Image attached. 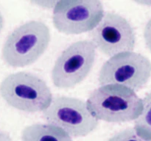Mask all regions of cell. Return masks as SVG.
Wrapping results in <instances>:
<instances>
[{"instance_id":"1","label":"cell","mask_w":151,"mask_h":141,"mask_svg":"<svg viewBox=\"0 0 151 141\" xmlns=\"http://www.w3.org/2000/svg\"><path fill=\"white\" fill-rule=\"evenodd\" d=\"M51 41L49 26L41 21H29L13 29L4 41L1 58L13 68L35 63L47 51Z\"/></svg>"},{"instance_id":"2","label":"cell","mask_w":151,"mask_h":141,"mask_svg":"<svg viewBox=\"0 0 151 141\" xmlns=\"http://www.w3.org/2000/svg\"><path fill=\"white\" fill-rule=\"evenodd\" d=\"M86 104L94 118L108 123L135 120L142 110V99L134 90L119 85L97 88L90 94Z\"/></svg>"},{"instance_id":"3","label":"cell","mask_w":151,"mask_h":141,"mask_svg":"<svg viewBox=\"0 0 151 141\" xmlns=\"http://www.w3.org/2000/svg\"><path fill=\"white\" fill-rule=\"evenodd\" d=\"M0 95L9 106L29 113H43L53 99L47 82L37 75L25 71L6 76L0 84Z\"/></svg>"},{"instance_id":"4","label":"cell","mask_w":151,"mask_h":141,"mask_svg":"<svg viewBox=\"0 0 151 141\" xmlns=\"http://www.w3.org/2000/svg\"><path fill=\"white\" fill-rule=\"evenodd\" d=\"M97 48L91 41L72 43L55 62L51 73L56 88L69 89L81 83L91 72L96 59Z\"/></svg>"},{"instance_id":"5","label":"cell","mask_w":151,"mask_h":141,"mask_svg":"<svg viewBox=\"0 0 151 141\" xmlns=\"http://www.w3.org/2000/svg\"><path fill=\"white\" fill-rule=\"evenodd\" d=\"M42 116L48 124L60 128L71 137L87 136L99 124V120L89 111L86 102L66 95L54 97Z\"/></svg>"},{"instance_id":"6","label":"cell","mask_w":151,"mask_h":141,"mask_svg":"<svg viewBox=\"0 0 151 141\" xmlns=\"http://www.w3.org/2000/svg\"><path fill=\"white\" fill-rule=\"evenodd\" d=\"M150 77V60L131 51L110 57L100 68L98 82L101 86L119 85L136 92L144 88Z\"/></svg>"},{"instance_id":"7","label":"cell","mask_w":151,"mask_h":141,"mask_svg":"<svg viewBox=\"0 0 151 141\" xmlns=\"http://www.w3.org/2000/svg\"><path fill=\"white\" fill-rule=\"evenodd\" d=\"M105 14L100 0H62L53 8L55 28L64 35H79L92 31Z\"/></svg>"},{"instance_id":"8","label":"cell","mask_w":151,"mask_h":141,"mask_svg":"<svg viewBox=\"0 0 151 141\" xmlns=\"http://www.w3.org/2000/svg\"><path fill=\"white\" fill-rule=\"evenodd\" d=\"M96 48L107 57L134 51L137 41L134 28L128 19L115 12H106L99 24L90 32Z\"/></svg>"},{"instance_id":"9","label":"cell","mask_w":151,"mask_h":141,"mask_svg":"<svg viewBox=\"0 0 151 141\" xmlns=\"http://www.w3.org/2000/svg\"><path fill=\"white\" fill-rule=\"evenodd\" d=\"M22 141H73L66 132L48 123H34L26 126L21 135Z\"/></svg>"},{"instance_id":"10","label":"cell","mask_w":151,"mask_h":141,"mask_svg":"<svg viewBox=\"0 0 151 141\" xmlns=\"http://www.w3.org/2000/svg\"><path fill=\"white\" fill-rule=\"evenodd\" d=\"M134 121L137 134L144 139L151 140V92L142 99V110Z\"/></svg>"},{"instance_id":"11","label":"cell","mask_w":151,"mask_h":141,"mask_svg":"<svg viewBox=\"0 0 151 141\" xmlns=\"http://www.w3.org/2000/svg\"><path fill=\"white\" fill-rule=\"evenodd\" d=\"M108 141H151L144 139L137 134L134 128H127L115 134Z\"/></svg>"},{"instance_id":"12","label":"cell","mask_w":151,"mask_h":141,"mask_svg":"<svg viewBox=\"0 0 151 141\" xmlns=\"http://www.w3.org/2000/svg\"><path fill=\"white\" fill-rule=\"evenodd\" d=\"M143 35L146 46L151 52V19L147 22L145 26Z\"/></svg>"},{"instance_id":"13","label":"cell","mask_w":151,"mask_h":141,"mask_svg":"<svg viewBox=\"0 0 151 141\" xmlns=\"http://www.w3.org/2000/svg\"><path fill=\"white\" fill-rule=\"evenodd\" d=\"M0 141H13L10 134L4 131H0Z\"/></svg>"},{"instance_id":"14","label":"cell","mask_w":151,"mask_h":141,"mask_svg":"<svg viewBox=\"0 0 151 141\" xmlns=\"http://www.w3.org/2000/svg\"><path fill=\"white\" fill-rule=\"evenodd\" d=\"M4 26V17H3L2 14H1V11H0V33H1V30L3 29Z\"/></svg>"}]
</instances>
